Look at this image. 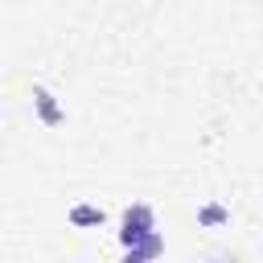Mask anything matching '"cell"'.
Returning <instances> with one entry per match:
<instances>
[{
	"label": "cell",
	"instance_id": "6da1fadb",
	"mask_svg": "<svg viewBox=\"0 0 263 263\" xmlns=\"http://www.w3.org/2000/svg\"><path fill=\"white\" fill-rule=\"evenodd\" d=\"M152 234H156V214H152V205H144V201L127 205V210H123V218H119V242L132 251V247L148 242Z\"/></svg>",
	"mask_w": 263,
	"mask_h": 263
},
{
	"label": "cell",
	"instance_id": "5b68a950",
	"mask_svg": "<svg viewBox=\"0 0 263 263\" xmlns=\"http://www.w3.org/2000/svg\"><path fill=\"white\" fill-rule=\"evenodd\" d=\"M164 251V238H160V230L148 238V242H140V247H132L127 251V263H140V259H152V255H160Z\"/></svg>",
	"mask_w": 263,
	"mask_h": 263
},
{
	"label": "cell",
	"instance_id": "277c9868",
	"mask_svg": "<svg viewBox=\"0 0 263 263\" xmlns=\"http://www.w3.org/2000/svg\"><path fill=\"white\" fill-rule=\"evenodd\" d=\"M197 222H201V226H226V222H230V210L218 205V201H210V205L197 210Z\"/></svg>",
	"mask_w": 263,
	"mask_h": 263
},
{
	"label": "cell",
	"instance_id": "7a4b0ae2",
	"mask_svg": "<svg viewBox=\"0 0 263 263\" xmlns=\"http://www.w3.org/2000/svg\"><path fill=\"white\" fill-rule=\"evenodd\" d=\"M33 111H37V119H41L45 127H58V123L66 119V107H62V103L53 99V90L41 86V82L33 86Z\"/></svg>",
	"mask_w": 263,
	"mask_h": 263
},
{
	"label": "cell",
	"instance_id": "3957f363",
	"mask_svg": "<svg viewBox=\"0 0 263 263\" xmlns=\"http://www.w3.org/2000/svg\"><path fill=\"white\" fill-rule=\"evenodd\" d=\"M103 218H107V214H103L99 205H74V210H70V222H74L78 230H90V226H103Z\"/></svg>",
	"mask_w": 263,
	"mask_h": 263
}]
</instances>
